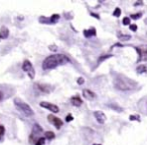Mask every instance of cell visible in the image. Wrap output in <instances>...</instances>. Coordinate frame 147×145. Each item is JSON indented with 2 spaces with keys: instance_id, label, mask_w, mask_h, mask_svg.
Segmentation results:
<instances>
[{
  "instance_id": "cell-1",
  "label": "cell",
  "mask_w": 147,
  "mask_h": 145,
  "mask_svg": "<svg viewBox=\"0 0 147 145\" xmlns=\"http://www.w3.org/2000/svg\"><path fill=\"white\" fill-rule=\"evenodd\" d=\"M69 62H70V58L65 54H53L47 57L43 60V68L45 70L53 69V68L58 67V66L65 65V64L69 63Z\"/></svg>"
},
{
  "instance_id": "cell-2",
  "label": "cell",
  "mask_w": 147,
  "mask_h": 145,
  "mask_svg": "<svg viewBox=\"0 0 147 145\" xmlns=\"http://www.w3.org/2000/svg\"><path fill=\"white\" fill-rule=\"evenodd\" d=\"M114 85L117 89L122 91H129L132 90L136 86V82H134L133 80L129 79L124 75H119L116 77Z\"/></svg>"
},
{
  "instance_id": "cell-3",
  "label": "cell",
  "mask_w": 147,
  "mask_h": 145,
  "mask_svg": "<svg viewBox=\"0 0 147 145\" xmlns=\"http://www.w3.org/2000/svg\"><path fill=\"white\" fill-rule=\"evenodd\" d=\"M14 104L17 107V109L20 110V111H21L25 116H27V117H30V116H32L34 114V112H33V110L31 109V107L28 105L27 103L23 102V101H21L20 99H17V98L15 99Z\"/></svg>"
},
{
  "instance_id": "cell-4",
  "label": "cell",
  "mask_w": 147,
  "mask_h": 145,
  "mask_svg": "<svg viewBox=\"0 0 147 145\" xmlns=\"http://www.w3.org/2000/svg\"><path fill=\"white\" fill-rule=\"evenodd\" d=\"M22 70L27 73V75L29 76L30 79H33L34 76H35L34 68H33V66H32L31 62H30L29 60H24L23 64H22Z\"/></svg>"
},
{
  "instance_id": "cell-5",
  "label": "cell",
  "mask_w": 147,
  "mask_h": 145,
  "mask_svg": "<svg viewBox=\"0 0 147 145\" xmlns=\"http://www.w3.org/2000/svg\"><path fill=\"white\" fill-rule=\"evenodd\" d=\"M60 19V15L59 14H53L51 17H39V22L45 24H53L57 23Z\"/></svg>"
},
{
  "instance_id": "cell-6",
  "label": "cell",
  "mask_w": 147,
  "mask_h": 145,
  "mask_svg": "<svg viewBox=\"0 0 147 145\" xmlns=\"http://www.w3.org/2000/svg\"><path fill=\"white\" fill-rule=\"evenodd\" d=\"M139 58L138 61H147V45H142V46L137 47Z\"/></svg>"
},
{
  "instance_id": "cell-7",
  "label": "cell",
  "mask_w": 147,
  "mask_h": 145,
  "mask_svg": "<svg viewBox=\"0 0 147 145\" xmlns=\"http://www.w3.org/2000/svg\"><path fill=\"white\" fill-rule=\"evenodd\" d=\"M39 105H41V107L45 108V109L49 110V111L53 112V113H58V112L60 111V108H59L57 105H55V104H53V103H49V102H41V103H39Z\"/></svg>"
},
{
  "instance_id": "cell-8",
  "label": "cell",
  "mask_w": 147,
  "mask_h": 145,
  "mask_svg": "<svg viewBox=\"0 0 147 145\" xmlns=\"http://www.w3.org/2000/svg\"><path fill=\"white\" fill-rule=\"evenodd\" d=\"M47 120H49V122H51V123L55 125V127H56L57 129H60L61 127L63 126V121L62 119H60V118L56 117V116H53V115H49L47 116Z\"/></svg>"
},
{
  "instance_id": "cell-9",
  "label": "cell",
  "mask_w": 147,
  "mask_h": 145,
  "mask_svg": "<svg viewBox=\"0 0 147 145\" xmlns=\"http://www.w3.org/2000/svg\"><path fill=\"white\" fill-rule=\"evenodd\" d=\"M94 116H95V118H96V120L100 124H104L105 121H106V115L104 114V112H102V111H95L94 112Z\"/></svg>"
},
{
  "instance_id": "cell-10",
  "label": "cell",
  "mask_w": 147,
  "mask_h": 145,
  "mask_svg": "<svg viewBox=\"0 0 147 145\" xmlns=\"http://www.w3.org/2000/svg\"><path fill=\"white\" fill-rule=\"evenodd\" d=\"M83 96H84V98L88 99V100H93V99L96 98V94H95L93 91L89 90V89H84Z\"/></svg>"
},
{
  "instance_id": "cell-11",
  "label": "cell",
  "mask_w": 147,
  "mask_h": 145,
  "mask_svg": "<svg viewBox=\"0 0 147 145\" xmlns=\"http://www.w3.org/2000/svg\"><path fill=\"white\" fill-rule=\"evenodd\" d=\"M36 87H37V88H39L41 91H43V92H45V93H49L53 89V87H51V85L41 84V83H36Z\"/></svg>"
},
{
  "instance_id": "cell-12",
  "label": "cell",
  "mask_w": 147,
  "mask_h": 145,
  "mask_svg": "<svg viewBox=\"0 0 147 145\" xmlns=\"http://www.w3.org/2000/svg\"><path fill=\"white\" fill-rule=\"evenodd\" d=\"M41 132H43V128H41V127L39 126L37 123L34 124L33 128H32V135H33V137L37 136V135H39V133H41Z\"/></svg>"
},
{
  "instance_id": "cell-13",
  "label": "cell",
  "mask_w": 147,
  "mask_h": 145,
  "mask_svg": "<svg viewBox=\"0 0 147 145\" xmlns=\"http://www.w3.org/2000/svg\"><path fill=\"white\" fill-rule=\"evenodd\" d=\"M71 102H72V104L74 106H81L82 103H83V101H82V99L80 98L79 96H75V97H72Z\"/></svg>"
},
{
  "instance_id": "cell-14",
  "label": "cell",
  "mask_w": 147,
  "mask_h": 145,
  "mask_svg": "<svg viewBox=\"0 0 147 145\" xmlns=\"http://www.w3.org/2000/svg\"><path fill=\"white\" fill-rule=\"evenodd\" d=\"M9 35V30L7 29L5 26H3V27H1V29H0V38H2V39H5V38H7Z\"/></svg>"
},
{
  "instance_id": "cell-15",
  "label": "cell",
  "mask_w": 147,
  "mask_h": 145,
  "mask_svg": "<svg viewBox=\"0 0 147 145\" xmlns=\"http://www.w3.org/2000/svg\"><path fill=\"white\" fill-rule=\"evenodd\" d=\"M84 35L86 37H91V36H95L96 35V30L95 28H90L89 30H84Z\"/></svg>"
},
{
  "instance_id": "cell-16",
  "label": "cell",
  "mask_w": 147,
  "mask_h": 145,
  "mask_svg": "<svg viewBox=\"0 0 147 145\" xmlns=\"http://www.w3.org/2000/svg\"><path fill=\"white\" fill-rule=\"evenodd\" d=\"M45 138L49 139V140H53V139L56 137V135H55V133L53 132H51V131H47L45 134Z\"/></svg>"
},
{
  "instance_id": "cell-17",
  "label": "cell",
  "mask_w": 147,
  "mask_h": 145,
  "mask_svg": "<svg viewBox=\"0 0 147 145\" xmlns=\"http://www.w3.org/2000/svg\"><path fill=\"white\" fill-rule=\"evenodd\" d=\"M146 71H147V67L145 65H140L137 67V73L142 74V73H145Z\"/></svg>"
},
{
  "instance_id": "cell-18",
  "label": "cell",
  "mask_w": 147,
  "mask_h": 145,
  "mask_svg": "<svg viewBox=\"0 0 147 145\" xmlns=\"http://www.w3.org/2000/svg\"><path fill=\"white\" fill-rule=\"evenodd\" d=\"M118 38H119L120 40H122V41H127V40H129L131 38V36L130 35H123V34H120V33H118Z\"/></svg>"
},
{
  "instance_id": "cell-19",
  "label": "cell",
  "mask_w": 147,
  "mask_h": 145,
  "mask_svg": "<svg viewBox=\"0 0 147 145\" xmlns=\"http://www.w3.org/2000/svg\"><path fill=\"white\" fill-rule=\"evenodd\" d=\"M45 138L41 137V138H39L37 140L35 141V143H34V144H35V145H45Z\"/></svg>"
},
{
  "instance_id": "cell-20",
  "label": "cell",
  "mask_w": 147,
  "mask_h": 145,
  "mask_svg": "<svg viewBox=\"0 0 147 145\" xmlns=\"http://www.w3.org/2000/svg\"><path fill=\"white\" fill-rule=\"evenodd\" d=\"M122 22H123V25H130V18L129 17H124Z\"/></svg>"
},
{
  "instance_id": "cell-21",
  "label": "cell",
  "mask_w": 147,
  "mask_h": 145,
  "mask_svg": "<svg viewBox=\"0 0 147 145\" xmlns=\"http://www.w3.org/2000/svg\"><path fill=\"white\" fill-rule=\"evenodd\" d=\"M113 15L115 17H119L120 15H121V10H120V8H116L113 12Z\"/></svg>"
},
{
  "instance_id": "cell-22",
  "label": "cell",
  "mask_w": 147,
  "mask_h": 145,
  "mask_svg": "<svg viewBox=\"0 0 147 145\" xmlns=\"http://www.w3.org/2000/svg\"><path fill=\"white\" fill-rule=\"evenodd\" d=\"M49 49L53 51V52H56V51H58V46H57V45H55V44H51V45H49Z\"/></svg>"
},
{
  "instance_id": "cell-23",
  "label": "cell",
  "mask_w": 147,
  "mask_h": 145,
  "mask_svg": "<svg viewBox=\"0 0 147 145\" xmlns=\"http://www.w3.org/2000/svg\"><path fill=\"white\" fill-rule=\"evenodd\" d=\"M129 119H130L131 121H133V120H136V121H140V117H139V116H137V115H130Z\"/></svg>"
},
{
  "instance_id": "cell-24",
  "label": "cell",
  "mask_w": 147,
  "mask_h": 145,
  "mask_svg": "<svg viewBox=\"0 0 147 145\" xmlns=\"http://www.w3.org/2000/svg\"><path fill=\"white\" fill-rule=\"evenodd\" d=\"M4 132H5L4 126H2V125H0V139L2 138V136L4 135Z\"/></svg>"
},
{
  "instance_id": "cell-25",
  "label": "cell",
  "mask_w": 147,
  "mask_h": 145,
  "mask_svg": "<svg viewBox=\"0 0 147 145\" xmlns=\"http://www.w3.org/2000/svg\"><path fill=\"white\" fill-rule=\"evenodd\" d=\"M141 16H142V14H141V13H137V14H132L130 17L132 19H138V18H140Z\"/></svg>"
},
{
  "instance_id": "cell-26",
  "label": "cell",
  "mask_w": 147,
  "mask_h": 145,
  "mask_svg": "<svg viewBox=\"0 0 147 145\" xmlns=\"http://www.w3.org/2000/svg\"><path fill=\"white\" fill-rule=\"evenodd\" d=\"M129 26H130V29L132 30V31L135 32L137 30V25H136V24H130Z\"/></svg>"
},
{
  "instance_id": "cell-27",
  "label": "cell",
  "mask_w": 147,
  "mask_h": 145,
  "mask_svg": "<svg viewBox=\"0 0 147 145\" xmlns=\"http://www.w3.org/2000/svg\"><path fill=\"white\" fill-rule=\"evenodd\" d=\"M84 82H85V79H84L83 77H80V78H78V84L82 85V84H84Z\"/></svg>"
},
{
  "instance_id": "cell-28",
  "label": "cell",
  "mask_w": 147,
  "mask_h": 145,
  "mask_svg": "<svg viewBox=\"0 0 147 145\" xmlns=\"http://www.w3.org/2000/svg\"><path fill=\"white\" fill-rule=\"evenodd\" d=\"M73 119H74V117H73V116L71 115V114H69V115L66 117V121H67V122H71Z\"/></svg>"
},
{
  "instance_id": "cell-29",
  "label": "cell",
  "mask_w": 147,
  "mask_h": 145,
  "mask_svg": "<svg viewBox=\"0 0 147 145\" xmlns=\"http://www.w3.org/2000/svg\"><path fill=\"white\" fill-rule=\"evenodd\" d=\"M143 108H145V109H143L142 111L145 112V113H147V99H145V105H144V107H143Z\"/></svg>"
},
{
  "instance_id": "cell-30",
  "label": "cell",
  "mask_w": 147,
  "mask_h": 145,
  "mask_svg": "<svg viewBox=\"0 0 147 145\" xmlns=\"http://www.w3.org/2000/svg\"><path fill=\"white\" fill-rule=\"evenodd\" d=\"M91 15H92V16H94V17H96V18L100 19V16H99V15H98V14H95V13H91Z\"/></svg>"
},
{
  "instance_id": "cell-31",
  "label": "cell",
  "mask_w": 147,
  "mask_h": 145,
  "mask_svg": "<svg viewBox=\"0 0 147 145\" xmlns=\"http://www.w3.org/2000/svg\"><path fill=\"white\" fill-rule=\"evenodd\" d=\"M137 5H142V2H141V1L140 2H136L135 3V6H137Z\"/></svg>"
},
{
  "instance_id": "cell-32",
  "label": "cell",
  "mask_w": 147,
  "mask_h": 145,
  "mask_svg": "<svg viewBox=\"0 0 147 145\" xmlns=\"http://www.w3.org/2000/svg\"><path fill=\"white\" fill-rule=\"evenodd\" d=\"M2 97H3V95H2V93L0 92V100H1V99H2Z\"/></svg>"
},
{
  "instance_id": "cell-33",
  "label": "cell",
  "mask_w": 147,
  "mask_h": 145,
  "mask_svg": "<svg viewBox=\"0 0 147 145\" xmlns=\"http://www.w3.org/2000/svg\"><path fill=\"white\" fill-rule=\"evenodd\" d=\"M94 145H101V144H94Z\"/></svg>"
}]
</instances>
